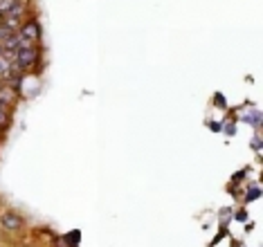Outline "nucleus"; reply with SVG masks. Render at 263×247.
I'll return each mask as SVG.
<instances>
[{
  "mask_svg": "<svg viewBox=\"0 0 263 247\" xmlns=\"http://www.w3.org/2000/svg\"><path fill=\"white\" fill-rule=\"evenodd\" d=\"M3 227L9 232H18L23 227V218L14 212H7V214H3Z\"/></svg>",
  "mask_w": 263,
  "mask_h": 247,
  "instance_id": "2",
  "label": "nucleus"
},
{
  "mask_svg": "<svg viewBox=\"0 0 263 247\" xmlns=\"http://www.w3.org/2000/svg\"><path fill=\"white\" fill-rule=\"evenodd\" d=\"M0 21H3V14H0Z\"/></svg>",
  "mask_w": 263,
  "mask_h": 247,
  "instance_id": "5",
  "label": "nucleus"
},
{
  "mask_svg": "<svg viewBox=\"0 0 263 247\" xmlns=\"http://www.w3.org/2000/svg\"><path fill=\"white\" fill-rule=\"evenodd\" d=\"M18 36L23 43H34V41H39V25L36 23H27V25L21 29Z\"/></svg>",
  "mask_w": 263,
  "mask_h": 247,
  "instance_id": "3",
  "label": "nucleus"
},
{
  "mask_svg": "<svg viewBox=\"0 0 263 247\" xmlns=\"http://www.w3.org/2000/svg\"><path fill=\"white\" fill-rule=\"evenodd\" d=\"M9 36H11V29H9V27H5V25H0V45H3L5 41L9 39Z\"/></svg>",
  "mask_w": 263,
  "mask_h": 247,
  "instance_id": "4",
  "label": "nucleus"
},
{
  "mask_svg": "<svg viewBox=\"0 0 263 247\" xmlns=\"http://www.w3.org/2000/svg\"><path fill=\"white\" fill-rule=\"evenodd\" d=\"M36 61H39V50L32 43H23L21 41V47L16 50V63H18V68H32Z\"/></svg>",
  "mask_w": 263,
  "mask_h": 247,
  "instance_id": "1",
  "label": "nucleus"
}]
</instances>
